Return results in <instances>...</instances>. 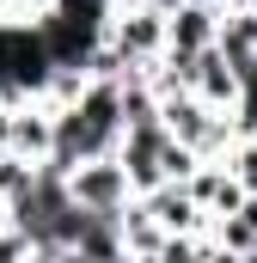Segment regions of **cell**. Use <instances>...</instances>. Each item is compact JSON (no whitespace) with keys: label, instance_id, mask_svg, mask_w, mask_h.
<instances>
[{"label":"cell","instance_id":"cell-9","mask_svg":"<svg viewBox=\"0 0 257 263\" xmlns=\"http://www.w3.org/2000/svg\"><path fill=\"white\" fill-rule=\"evenodd\" d=\"M6 153H12V147H0V165H6Z\"/></svg>","mask_w":257,"mask_h":263},{"label":"cell","instance_id":"cell-2","mask_svg":"<svg viewBox=\"0 0 257 263\" xmlns=\"http://www.w3.org/2000/svg\"><path fill=\"white\" fill-rule=\"evenodd\" d=\"M166 141H172L166 117H159V123H147V129H128V135H123L117 159H123V172H128V184H135V196H153V190L166 184Z\"/></svg>","mask_w":257,"mask_h":263},{"label":"cell","instance_id":"cell-6","mask_svg":"<svg viewBox=\"0 0 257 263\" xmlns=\"http://www.w3.org/2000/svg\"><path fill=\"white\" fill-rule=\"evenodd\" d=\"M31 184H37V165H31V159H19V153H6V165H0V208H12Z\"/></svg>","mask_w":257,"mask_h":263},{"label":"cell","instance_id":"cell-8","mask_svg":"<svg viewBox=\"0 0 257 263\" xmlns=\"http://www.w3.org/2000/svg\"><path fill=\"white\" fill-rule=\"evenodd\" d=\"M25 257H31V245H25L12 227H0V263H25Z\"/></svg>","mask_w":257,"mask_h":263},{"label":"cell","instance_id":"cell-7","mask_svg":"<svg viewBox=\"0 0 257 263\" xmlns=\"http://www.w3.org/2000/svg\"><path fill=\"white\" fill-rule=\"evenodd\" d=\"M227 172L245 184V196H257V135H251V141H239V147L227 153Z\"/></svg>","mask_w":257,"mask_h":263},{"label":"cell","instance_id":"cell-1","mask_svg":"<svg viewBox=\"0 0 257 263\" xmlns=\"http://www.w3.org/2000/svg\"><path fill=\"white\" fill-rule=\"evenodd\" d=\"M67 190L80 208H92V214H123L128 202H135V184H128L123 159L111 153V159H86L74 178H67Z\"/></svg>","mask_w":257,"mask_h":263},{"label":"cell","instance_id":"cell-5","mask_svg":"<svg viewBox=\"0 0 257 263\" xmlns=\"http://www.w3.org/2000/svg\"><path fill=\"white\" fill-rule=\"evenodd\" d=\"M190 92L208 104V110H233L239 104V73L227 67L221 49H208V55H196V73H190Z\"/></svg>","mask_w":257,"mask_h":263},{"label":"cell","instance_id":"cell-4","mask_svg":"<svg viewBox=\"0 0 257 263\" xmlns=\"http://www.w3.org/2000/svg\"><path fill=\"white\" fill-rule=\"evenodd\" d=\"M147 202V214L166 227V233H208V214H202V202L190 196V184H159Z\"/></svg>","mask_w":257,"mask_h":263},{"label":"cell","instance_id":"cell-3","mask_svg":"<svg viewBox=\"0 0 257 263\" xmlns=\"http://www.w3.org/2000/svg\"><path fill=\"white\" fill-rule=\"evenodd\" d=\"M74 257L86 263H117L128 251L123 245V214H92V208H80V227H74V245H67Z\"/></svg>","mask_w":257,"mask_h":263}]
</instances>
